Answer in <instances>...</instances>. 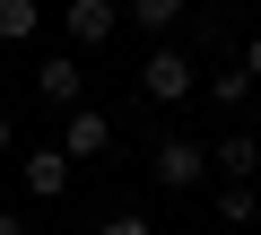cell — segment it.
Instances as JSON below:
<instances>
[{"instance_id": "cell-1", "label": "cell", "mask_w": 261, "mask_h": 235, "mask_svg": "<svg viewBox=\"0 0 261 235\" xmlns=\"http://www.w3.org/2000/svg\"><path fill=\"white\" fill-rule=\"evenodd\" d=\"M148 174H157L166 192H200V183H209V140H192V131H166V140L148 148Z\"/></svg>"}, {"instance_id": "cell-2", "label": "cell", "mask_w": 261, "mask_h": 235, "mask_svg": "<svg viewBox=\"0 0 261 235\" xmlns=\"http://www.w3.org/2000/svg\"><path fill=\"white\" fill-rule=\"evenodd\" d=\"M140 96H148V105H183V96H192V61H183V53H148V61H140Z\"/></svg>"}, {"instance_id": "cell-3", "label": "cell", "mask_w": 261, "mask_h": 235, "mask_svg": "<svg viewBox=\"0 0 261 235\" xmlns=\"http://www.w3.org/2000/svg\"><path fill=\"white\" fill-rule=\"evenodd\" d=\"M35 96H44V105H61V113H79V96H87V79H79V61H70V53H53V61L35 70Z\"/></svg>"}, {"instance_id": "cell-4", "label": "cell", "mask_w": 261, "mask_h": 235, "mask_svg": "<svg viewBox=\"0 0 261 235\" xmlns=\"http://www.w3.org/2000/svg\"><path fill=\"white\" fill-rule=\"evenodd\" d=\"M105 148H113V122H105V113H87V105H79V113H70V131H61V157L79 166V157H105Z\"/></svg>"}, {"instance_id": "cell-5", "label": "cell", "mask_w": 261, "mask_h": 235, "mask_svg": "<svg viewBox=\"0 0 261 235\" xmlns=\"http://www.w3.org/2000/svg\"><path fill=\"white\" fill-rule=\"evenodd\" d=\"M209 166H218L226 183H252V174H261V140H252V131H226V140L209 148Z\"/></svg>"}, {"instance_id": "cell-6", "label": "cell", "mask_w": 261, "mask_h": 235, "mask_svg": "<svg viewBox=\"0 0 261 235\" xmlns=\"http://www.w3.org/2000/svg\"><path fill=\"white\" fill-rule=\"evenodd\" d=\"M27 192H35V200H61V192H70V157H61V140H53V148H27Z\"/></svg>"}, {"instance_id": "cell-7", "label": "cell", "mask_w": 261, "mask_h": 235, "mask_svg": "<svg viewBox=\"0 0 261 235\" xmlns=\"http://www.w3.org/2000/svg\"><path fill=\"white\" fill-rule=\"evenodd\" d=\"M113 27H122L113 0H70V44H113Z\"/></svg>"}, {"instance_id": "cell-8", "label": "cell", "mask_w": 261, "mask_h": 235, "mask_svg": "<svg viewBox=\"0 0 261 235\" xmlns=\"http://www.w3.org/2000/svg\"><path fill=\"white\" fill-rule=\"evenodd\" d=\"M44 27V9H35V0H0V44H27Z\"/></svg>"}, {"instance_id": "cell-9", "label": "cell", "mask_w": 261, "mask_h": 235, "mask_svg": "<svg viewBox=\"0 0 261 235\" xmlns=\"http://www.w3.org/2000/svg\"><path fill=\"white\" fill-rule=\"evenodd\" d=\"M218 218H226V226L261 218V192H252V183H226V192H218Z\"/></svg>"}, {"instance_id": "cell-10", "label": "cell", "mask_w": 261, "mask_h": 235, "mask_svg": "<svg viewBox=\"0 0 261 235\" xmlns=\"http://www.w3.org/2000/svg\"><path fill=\"white\" fill-rule=\"evenodd\" d=\"M130 18L157 35V27H174V18H183V0H130Z\"/></svg>"}, {"instance_id": "cell-11", "label": "cell", "mask_w": 261, "mask_h": 235, "mask_svg": "<svg viewBox=\"0 0 261 235\" xmlns=\"http://www.w3.org/2000/svg\"><path fill=\"white\" fill-rule=\"evenodd\" d=\"M209 96H218V105H244V96H252V79H244V61H235V70H218V79H209Z\"/></svg>"}, {"instance_id": "cell-12", "label": "cell", "mask_w": 261, "mask_h": 235, "mask_svg": "<svg viewBox=\"0 0 261 235\" xmlns=\"http://www.w3.org/2000/svg\"><path fill=\"white\" fill-rule=\"evenodd\" d=\"M96 235H157V226H148V218H130V209H122V218H105Z\"/></svg>"}, {"instance_id": "cell-13", "label": "cell", "mask_w": 261, "mask_h": 235, "mask_svg": "<svg viewBox=\"0 0 261 235\" xmlns=\"http://www.w3.org/2000/svg\"><path fill=\"white\" fill-rule=\"evenodd\" d=\"M244 79H252V87H261V35H252V44H244Z\"/></svg>"}, {"instance_id": "cell-14", "label": "cell", "mask_w": 261, "mask_h": 235, "mask_svg": "<svg viewBox=\"0 0 261 235\" xmlns=\"http://www.w3.org/2000/svg\"><path fill=\"white\" fill-rule=\"evenodd\" d=\"M0 235H35V226H27V218H9V209H0Z\"/></svg>"}, {"instance_id": "cell-15", "label": "cell", "mask_w": 261, "mask_h": 235, "mask_svg": "<svg viewBox=\"0 0 261 235\" xmlns=\"http://www.w3.org/2000/svg\"><path fill=\"white\" fill-rule=\"evenodd\" d=\"M0 148H9V113H0Z\"/></svg>"}]
</instances>
